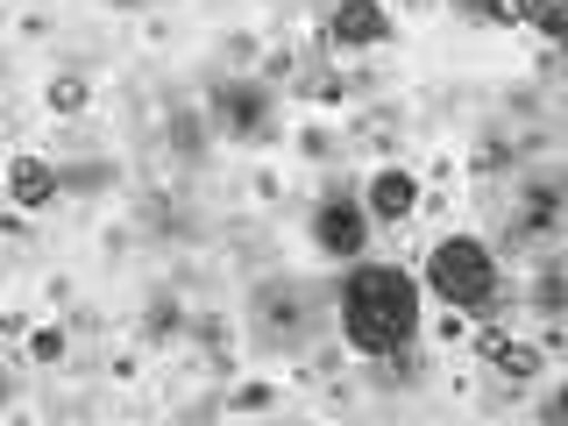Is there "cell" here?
Listing matches in <instances>:
<instances>
[{"mask_svg":"<svg viewBox=\"0 0 568 426\" xmlns=\"http://www.w3.org/2000/svg\"><path fill=\"white\" fill-rule=\"evenodd\" d=\"M342 334L355 355H398L419 342V277L398 263H355L342 284Z\"/></svg>","mask_w":568,"mask_h":426,"instance_id":"obj_1","label":"cell"},{"mask_svg":"<svg viewBox=\"0 0 568 426\" xmlns=\"http://www.w3.org/2000/svg\"><path fill=\"white\" fill-rule=\"evenodd\" d=\"M419 284L440 298V306H455V313H484L497 298V256L484 242H469V235H448V242H434Z\"/></svg>","mask_w":568,"mask_h":426,"instance_id":"obj_2","label":"cell"},{"mask_svg":"<svg viewBox=\"0 0 568 426\" xmlns=\"http://www.w3.org/2000/svg\"><path fill=\"white\" fill-rule=\"evenodd\" d=\"M369 200H348V192H327V200L313 206V248L320 256H363L369 242Z\"/></svg>","mask_w":568,"mask_h":426,"instance_id":"obj_3","label":"cell"},{"mask_svg":"<svg viewBox=\"0 0 568 426\" xmlns=\"http://www.w3.org/2000/svg\"><path fill=\"white\" fill-rule=\"evenodd\" d=\"M334 50H369V43H384L390 36V14H384V0H334Z\"/></svg>","mask_w":568,"mask_h":426,"instance_id":"obj_4","label":"cell"},{"mask_svg":"<svg viewBox=\"0 0 568 426\" xmlns=\"http://www.w3.org/2000/svg\"><path fill=\"white\" fill-rule=\"evenodd\" d=\"M413 206H419V178L413 171H377L369 178V221L377 227H398V221H413Z\"/></svg>","mask_w":568,"mask_h":426,"instance_id":"obj_5","label":"cell"},{"mask_svg":"<svg viewBox=\"0 0 568 426\" xmlns=\"http://www.w3.org/2000/svg\"><path fill=\"white\" fill-rule=\"evenodd\" d=\"M263 85H221V93H213V121H221V129H235V135H248V129H263Z\"/></svg>","mask_w":568,"mask_h":426,"instance_id":"obj_6","label":"cell"},{"mask_svg":"<svg viewBox=\"0 0 568 426\" xmlns=\"http://www.w3.org/2000/svg\"><path fill=\"white\" fill-rule=\"evenodd\" d=\"M8 192H14V206H50V200H58V171H50L43 156H14V164H8Z\"/></svg>","mask_w":568,"mask_h":426,"instance_id":"obj_7","label":"cell"},{"mask_svg":"<svg viewBox=\"0 0 568 426\" xmlns=\"http://www.w3.org/2000/svg\"><path fill=\"white\" fill-rule=\"evenodd\" d=\"M555 221H561V185H532L526 206L511 213V235H547Z\"/></svg>","mask_w":568,"mask_h":426,"instance_id":"obj_8","label":"cell"},{"mask_svg":"<svg viewBox=\"0 0 568 426\" xmlns=\"http://www.w3.org/2000/svg\"><path fill=\"white\" fill-rule=\"evenodd\" d=\"M526 22L547 36V43L568 50V0H526Z\"/></svg>","mask_w":568,"mask_h":426,"instance_id":"obj_9","label":"cell"},{"mask_svg":"<svg viewBox=\"0 0 568 426\" xmlns=\"http://www.w3.org/2000/svg\"><path fill=\"white\" fill-rule=\"evenodd\" d=\"M85 106V79H50V114H79Z\"/></svg>","mask_w":568,"mask_h":426,"instance_id":"obj_10","label":"cell"},{"mask_svg":"<svg viewBox=\"0 0 568 426\" xmlns=\"http://www.w3.org/2000/svg\"><path fill=\"white\" fill-rule=\"evenodd\" d=\"M29 355H36V363H58V355H64V327H36L29 334Z\"/></svg>","mask_w":568,"mask_h":426,"instance_id":"obj_11","label":"cell"},{"mask_svg":"<svg viewBox=\"0 0 568 426\" xmlns=\"http://www.w3.org/2000/svg\"><path fill=\"white\" fill-rule=\"evenodd\" d=\"M547 419H568V390H561V398H555V405H547Z\"/></svg>","mask_w":568,"mask_h":426,"instance_id":"obj_12","label":"cell"}]
</instances>
